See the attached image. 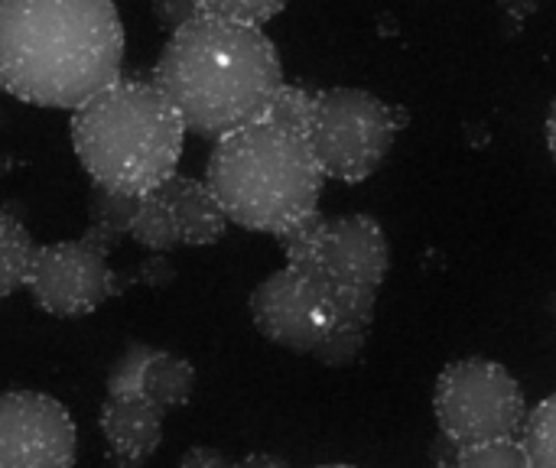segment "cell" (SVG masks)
<instances>
[{"label": "cell", "instance_id": "cell-1", "mask_svg": "<svg viewBox=\"0 0 556 468\" xmlns=\"http://www.w3.org/2000/svg\"><path fill=\"white\" fill-rule=\"evenodd\" d=\"M124 23L114 0H0V91L75 111L121 78Z\"/></svg>", "mask_w": 556, "mask_h": 468}, {"label": "cell", "instance_id": "cell-2", "mask_svg": "<svg viewBox=\"0 0 556 468\" xmlns=\"http://www.w3.org/2000/svg\"><path fill=\"white\" fill-rule=\"evenodd\" d=\"M153 81L179 107L189 134L218 140L264 117L283 85V65L261 26L202 10L169 33Z\"/></svg>", "mask_w": 556, "mask_h": 468}, {"label": "cell", "instance_id": "cell-3", "mask_svg": "<svg viewBox=\"0 0 556 468\" xmlns=\"http://www.w3.org/2000/svg\"><path fill=\"white\" fill-rule=\"evenodd\" d=\"M205 182L228 222L283 238L319 215L326 173L306 134L257 117L215 140Z\"/></svg>", "mask_w": 556, "mask_h": 468}, {"label": "cell", "instance_id": "cell-4", "mask_svg": "<svg viewBox=\"0 0 556 468\" xmlns=\"http://www.w3.org/2000/svg\"><path fill=\"white\" fill-rule=\"evenodd\" d=\"M186 121L150 78H117L72 111V150L94 186L143 195L163 186L182 156Z\"/></svg>", "mask_w": 556, "mask_h": 468}, {"label": "cell", "instance_id": "cell-5", "mask_svg": "<svg viewBox=\"0 0 556 468\" xmlns=\"http://www.w3.org/2000/svg\"><path fill=\"white\" fill-rule=\"evenodd\" d=\"M277 241L287 261L309 264L339 300L342 322L313 358L326 368L352 365L368 342L375 306L391 267V244L381 222H375L371 215H316Z\"/></svg>", "mask_w": 556, "mask_h": 468}, {"label": "cell", "instance_id": "cell-6", "mask_svg": "<svg viewBox=\"0 0 556 468\" xmlns=\"http://www.w3.org/2000/svg\"><path fill=\"white\" fill-rule=\"evenodd\" d=\"M134 205V195H117L94 186L88 202V231L75 241L36 248L26 290L42 313L59 319H81L137 283V274L127 277L108 267L117 238L130 228Z\"/></svg>", "mask_w": 556, "mask_h": 468}, {"label": "cell", "instance_id": "cell-7", "mask_svg": "<svg viewBox=\"0 0 556 468\" xmlns=\"http://www.w3.org/2000/svg\"><path fill=\"white\" fill-rule=\"evenodd\" d=\"M404 127V107H394L365 88H329L316 94L306 137L326 179L355 186L381 169Z\"/></svg>", "mask_w": 556, "mask_h": 468}, {"label": "cell", "instance_id": "cell-8", "mask_svg": "<svg viewBox=\"0 0 556 468\" xmlns=\"http://www.w3.org/2000/svg\"><path fill=\"white\" fill-rule=\"evenodd\" d=\"M433 414L459 450L498 437H521L528 401L515 375L492 358H459L437 378Z\"/></svg>", "mask_w": 556, "mask_h": 468}, {"label": "cell", "instance_id": "cell-9", "mask_svg": "<svg viewBox=\"0 0 556 468\" xmlns=\"http://www.w3.org/2000/svg\"><path fill=\"white\" fill-rule=\"evenodd\" d=\"M257 332L296 355H316L339 329L342 313L329 283L303 261H287L248 300Z\"/></svg>", "mask_w": 556, "mask_h": 468}, {"label": "cell", "instance_id": "cell-10", "mask_svg": "<svg viewBox=\"0 0 556 468\" xmlns=\"http://www.w3.org/2000/svg\"><path fill=\"white\" fill-rule=\"evenodd\" d=\"M78 430L68 410L49 394H0V468H68Z\"/></svg>", "mask_w": 556, "mask_h": 468}, {"label": "cell", "instance_id": "cell-11", "mask_svg": "<svg viewBox=\"0 0 556 468\" xmlns=\"http://www.w3.org/2000/svg\"><path fill=\"white\" fill-rule=\"evenodd\" d=\"M166 410L140 394L134 384L108 378V394L101 404V433L117 466H143L163 443Z\"/></svg>", "mask_w": 556, "mask_h": 468}, {"label": "cell", "instance_id": "cell-12", "mask_svg": "<svg viewBox=\"0 0 556 468\" xmlns=\"http://www.w3.org/2000/svg\"><path fill=\"white\" fill-rule=\"evenodd\" d=\"M108 378L134 384L163 410L186 407L195 391V368L186 358L163 349H150L143 342L127 345V352L114 362Z\"/></svg>", "mask_w": 556, "mask_h": 468}, {"label": "cell", "instance_id": "cell-13", "mask_svg": "<svg viewBox=\"0 0 556 468\" xmlns=\"http://www.w3.org/2000/svg\"><path fill=\"white\" fill-rule=\"evenodd\" d=\"M163 189H166V199H169V208H173V218H176L179 244L205 248V244L222 241V235L228 228V215H225V208L215 199L208 182L173 173L163 182Z\"/></svg>", "mask_w": 556, "mask_h": 468}, {"label": "cell", "instance_id": "cell-14", "mask_svg": "<svg viewBox=\"0 0 556 468\" xmlns=\"http://www.w3.org/2000/svg\"><path fill=\"white\" fill-rule=\"evenodd\" d=\"M127 235L153 251V254H166L169 248L179 244V231H176V218H173V208H169V199H166V189L156 186L143 195H137V205H134V215H130V228Z\"/></svg>", "mask_w": 556, "mask_h": 468}, {"label": "cell", "instance_id": "cell-15", "mask_svg": "<svg viewBox=\"0 0 556 468\" xmlns=\"http://www.w3.org/2000/svg\"><path fill=\"white\" fill-rule=\"evenodd\" d=\"M36 248L39 244L33 241L29 228L20 222V215L0 208V300L26 287Z\"/></svg>", "mask_w": 556, "mask_h": 468}, {"label": "cell", "instance_id": "cell-16", "mask_svg": "<svg viewBox=\"0 0 556 468\" xmlns=\"http://www.w3.org/2000/svg\"><path fill=\"white\" fill-rule=\"evenodd\" d=\"M521 443L534 468H556V394L544 397L521 427Z\"/></svg>", "mask_w": 556, "mask_h": 468}, {"label": "cell", "instance_id": "cell-17", "mask_svg": "<svg viewBox=\"0 0 556 468\" xmlns=\"http://www.w3.org/2000/svg\"><path fill=\"white\" fill-rule=\"evenodd\" d=\"M316 94L319 91H309L303 85H280L274 101L267 104L264 117L287 127V130H296V134H309V124H313V111H316Z\"/></svg>", "mask_w": 556, "mask_h": 468}, {"label": "cell", "instance_id": "cell-18", "mask_svg": "<svg viewBox=\"0 0 556 468\" xmlns=\"http://www.w3.org/2000/svg\"><path fill=\"white\" fill-rule=\"evenodd\" d=\"M456 466L463 468H531L521 437H498L485 443H472L459 450Z\"/></svg>", "mask_w": 556, "mask_h": 468}, {"label": "cell", "instance_id": "cell-19", "mask_svg": "<svg viewBox=\"0 0 556 468\" xmlns=\"http://www.w3.org/2000/svg\"><path fill=\"white\" fill-rule=\"evenodd\" d=\"M283 7H287V0H202V10L231 16L241 23H254V26L270 23Z\"/></svg>", "mask_w": 556, "mask_h": 468}, {"label": "cell", "instance_id": "cell-20", "mask_svg": "<svg viewBox=\"0 0 556 468\" xmlns=\"http://www.w3.org/2000/svg\"><path fill=\"white\" fill-rule=\"evenodd\" d=\"M153 20L163 29H179L182 23H189L195 13H202V0H150Z\"/></svg>", "mask_w": 556, "mask_h": 468}, {"label": "cell", "instance_id": "cell-21", "mask_svg": "<svg viewBox=\"0 0 556 468\" xmlns=\"http://www.w3.org/2000/svg\"><path fill=\"white\" fill-rule=\"evenodd\" d=\"M134 274H137V283H147V287H153V290H160V287L173 283V277H176L173 264H169L163 254H153V257H150V261H143Z\"/></svg>", "mask_w": 556, "mask_h": 468}, {"label": "cell", "instance_id": "cell-22", "mask_svg": "<svg viewBox=\"0 0 556 468\" xmlns=\"http://www.w3.org/2000/svg\"><path fill=\"white\" fill-rule=\"evenodd\" d=\"M182 468H222V466H235V459L222 456L218 450H208V446H195L189 450L182 459H179Z\"/></svg>", "mask_w": 556, "mask_h": 468}, {"label": "cell", "instance_id": "cell-23", "mask_svg": "<svg viewBox=\"0 0 556 468\" xmlns=\"http://www.w3.org/2000/svg\"><path fill=\"white\" fill-rule=\"evenodd\" d=\"M498 3H502V13H505L508 26H511V29H521L525 20L538 13V3H541V0H498Z\"/></svg>", "mask_w": 556, "mask_h": 468}, {"label": "cell", "instance_id": "cell-24", "mask_svg": "<svg viewBox=\"0 0 556 468\" xmlns=\"http://www.w3.org/2000/svg\"><path fill=\"white\" fill-rule=\"evenodd\" d=\"M547 147H551V156L556 160V98L547 111Z\"/></svg>", "mask_w": 556, "mask_h": 468}, {"label": "cell", "instance_id": "cell-25", "mask_svg": "<svg viewBox=\"0 0 556 468\" xmlns=\"http://www.w3.org/2000/svg\"><path fill=\"white\" fill-rule=\"evenodd\" d=\"M241 466H283V459H277V456H248V459H241Z\"/></svg>", "mask_w": 556, "mask_h": 468}]
</instances>
